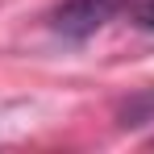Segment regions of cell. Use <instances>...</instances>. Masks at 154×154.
Masks as SVG:
<instances>
[{"instance_id": "1", "label": "cell", "mask_w": 154, "mask_h": 154, "mask_svg": "<svg viewBox=\"0 0 154 154\" xmlns=\"http://www.w3.org/2000/svg\"><path fill=\"white\" fill-rule=\"evenodd\" d=\"M129 0H58L50 8V33L54 38H63V42H88V38H96L108 21H117V17H125Z\"/></svg>"}, {"instance_id": "2", "label": "cell", "mask_w": 154, "mask_h": 154, "mask_svg": "<svg viewBox=\"0 0 154 154\" xmlns=\"http://www.w3.org/2000/svg\"><path fill=\"white\" fill-rule=\"evenodd\" d=\"M146 121H154V88L137 92V96L121 108V125H146Z\"/></svg>"}, {"instance_id": "3", "label": "cell", "mask_w": 154, "mask_h": 154, "mask_svg": "<svg viewBox=\"0 0 154 154\" xmlns=\"http://www.w3.org/2000/svg\"><path fill=\"white\" fill-rule=\"evenodd\" d=\"M125 17H129V25H133V29L154 33V0H129Z\"/></svg>"}]
</instances>
